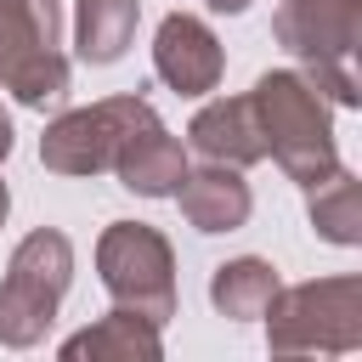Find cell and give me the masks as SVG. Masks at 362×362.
<instances>
[{
  "instance_id": "obj_1",
  "label": "cell",
  "mask_w": 362,
  "mask_h": 362,
  "mask_svg": "<svg viewBox=\"0 0 362 362\" xmlns=\"http://www.w3.org/2000/svg\"><path fill=\"white\" fill-rule=\"evenodd\" d=\"M124 23H130V0H85V57L96 62L119 57Z\"/></svg>"
}]
</instances>
